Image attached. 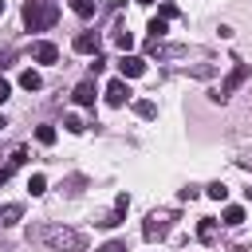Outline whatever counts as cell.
<instances>
[{
    "mask_svg": "<svg viewBox=\"0 0 252 252\" xmlns=\"http://www.w3.org/2000/svg\"><path fill=\"white\" fill-rule=\"evenodd\" d=\"M55 20H59V8L51 0H28L24 4V28L28 32H47Z\"/></svg>",
    "mask_w": 252,
    "mask_h": 252,
    "instance_id": "6da1fadb",
    "label": "cell"
},
{
    "mask_svg": "<svg viewBox=\"0 0 252 252\" xmlns=\"http://www.w3.org/2000/svg\"><path fill=\"white\" fill-rule=\"evenodd\" d=\"M43 240H47L51 248H59V252H79V248H83V236H79L75 228H47Z\"/></svg>",
    "mask_w": 252,
    "mask_h": 252,
    "instance_id": "7a4b0ae2",
    "label": "cell"
},
{
    "mask_svg": "<svg viewBox=\"0 0 252 252\" xmlns=\"http://www.w3.org/2000/svg\"><path fill=\"white\" fill-rule=\"evenodd\" d=\"M169 224H173L169 213H150L146 224H142V236H146V240H161V236L169 232Z\"/></svg>",
    "mask_w": 252,
    "mask_h": 252,
    "instance_id": "3957f363",
    "label": "cell"
},
{
    "mask_svg": "<svg viewBox=\"0 0 252 252\" xmlns=\"http://www.w3.org/2000/svg\"><path fill=\"white\" fill-rule=\"evenodd\" d=\"M244 79H248V67H244V63H236V67H232V75H228V79H224V83L213 91V102H224V98H228V94H232V91H236Z\"/></svg>",
    "mask_w": 252,
    "mask_h": 252,
    "instance_id": "277c9868",
    "label": "cell"
},
{
    "mask_svg": "<svg viewBox=\"0 0 252 252\" xmlns=\"http://www.w3.org/2000/svg\"><path fill=\"white\" fill-rule=\"evenodd\" d=\"M102 94H106L110 106H126V102H130V87H126V79H110Z\"/></svg>",
    "mask_w": 252,
    "mask_h": 252,
    "instance_id": "5b68a950",
    "label": "cell"
},
{
    "mask_svg": "<svg viewBox=\"0 0 252 252\" xmlns=\"http://www.w3.org/2000/svg\"><path fill=\"white\" fill-rule=\"evenodd\" d=\"M118 71H122V79H138V75H146V59L142 55H122Z\"/></svg>",
    "mask_w": 252,
    "mask_h": 252,
    "instance_id": "8992f818",
    "label": "cell"
},
{
    "mask_svg": "<svg viewBox=\"0 0 252 252\" xmlns=\"http://www.w3.org/2000/svg\"><path fill=\"white\" fill-rule=\"evenodd\" d=\"M71 47H75L79 55H98V35H94V32H79Z\"/></svg>",
    "mask_w": 252,
    "mask_h": 252,
    "instance_id": "52a82bcc",
    "label": "cell"
},
{
    "mask_svg": "<svg viewBox=\"0 0 252 252\" xmlns=\"http://www.w3.org/2000/svg\"><path fill=\"white\" fill-rule=\"evenodd\" d=\"M32 59H35V63H55V59H59V47L47 43V39H39V43H32Z\"/></svg>",
    "mask_w": 252,
    "mask_h": 252,
    "instance_id": "ba28073f",
    "label": "cell"
},
{
    "mask_svg": "<svg viewBox=\"0 0 252 252\" xmlns=\"http://www.w3.org/2000/svg\"><path fill=\"white\" fill-rule=\"evenodd\" d=\"M94 94H98V91H94V79H83V83L71 91V98H75L79 106H94Z\"/></svg>",
    "mask_w": 252,
    "mask_h": 252,
    "instance_id": "9c48e42d",
    "label": "cell"
},
{
    "mask_svg": "<svg viewBox=\"0 0 252 252\" xmlns=\"http://www.w3.org/2000/svg\"><path fill=\"white\" fill-rule=\"evenodd\" d=\"M24 161H28V150H24V146H16V150H12V158H8V165H0V185H4V181L12 177V169H20Z\"/></svg>",
    "mask_w": 252,
    "mask_h": 252,
    "instance_id": "30bf717a",
    "label": "cell"
},
{
    "mask_svg": "<svg viewBox=\"0 0 252 252\" xmlns=\"http://www.w3.org/2000/svg\"><path fill=\"white\" fill-rule=\"evenodd\" d=\"M220 224H228V228L244 224V209H240V205H224V213H220Z\"/></svg>",
    "mask_w": 252,
    "mask_h": 252,
    "instance_id": "8fae6325",
    "label": "cell"
},
{
    "mask_svg": "<svg viewBox=\"0 0 252 252\" xmlns=\"http://www.w3.org/2000/svg\"><path fill=\"white\" fill-rule=\"evenodd\" d=\"M197 236L209 244V240H217V220L213 217H201V224H197Z\"/></svg>",
    "mask_w": 252,
    "mask_h": 252,
    "instance_id": "7c38bea8",
    "label": "cell"
},
{
    "mask_svg": "<svg viewBox=\"0 0 252 252\" xmlns=\"http://www.w3.org/2000/svg\"><path fill=\"white\" fill-rule=\"evenodd\" d=\"M20 217H24V205H4V209H0V224H4V228L16 224Z\"/></svg>",
    "mask_w": 252,
    "mask_h": 252,
    "instance_id": "4fadbf2b",
    "label": "cell"
},
{
    "mask_svg": "<svg viewBox=\"0 0 252 252\" xmlns=\"http://www.w3.org/2000/svg\"><path fill=\"white\" fill-rule=\"evenodd\" d=\"M20 87H24V91H39V87H43V79H39V71H32V67H28V71L20 75Z\"/></svg>",
    "mask_w": 252,
    "mask_h": 252,
    "instance_id": "5bb4252c",
    "label": "cell"
},
{
    "mask_svg": "<svg viewBox=\"0 0 252 252\" xmlns=\"http://www.w3.org/2000/svg\"><path fill=\"white\" fill-rule=\"evenodd\" d=\"M71 8H75V16H83V20H91V16L98 12V0H75Z\"/></svg>",
    "mask_w": 252,
    "mask_h": 252,
    "instance_id": "9a60e30c",
    "label": "cell"
},
{
    "mask_svg": "<svg viewBox=\"0 0 252 252\" xmlns=\"http://www.w3.org/2000/svg\"><path fill=\"white\" fill-rule=\"evenodd\" d=\"M114 43H118L122 51H130V47H134V32H126V28L118 24V28H114Z\"/></svg>",
    "mask_w": 252,
    "mask_h": 252,
    "instance_id": "2e32d148",
    "label": "cell"
},
{
    "mask_svg": "<svg viewBox=\"0 0 252 252\" xmlns=\"http://www.w3.org/2000/svg\"><path fill=\"white\" fill-rule=\"evenodd\" d=\"M146 32H150V39H154V43H158V39H161V35H165V20H161V16H154V20H150V28H146Z\"/></svg>",
    "mask_w": 252,
    "mask_h": 252,
    "instance_id": "e0dca14e",
    "label": "cell"
},
{
    "mask_svg": "<svg viewBox=\"0 0 252 252\" xmlns=\"http://www.w3.org/2000/svg\"><path fill=\"white\" fill-rule=\"evenodd\" d=\"M134 110H138V118H158V106H154L150 98H142V102H134Z\"/></svg>",
    "mask_w": 252,
    "mask_h": 252,
    "instance_id": "ac0fdd59",
    "label": "cell"
},
{
    "mask_svg": "<svg viewBox=\"0 0 252 252\" xmlns=\"http://www.w3.org/2000/svg\"><path fill=\"white\" fill-rule=\"evenodd\" d=\"M35 142L39 146H51L55 142V126H35Z\"/></svg>",
    "mask_w": 252,
    "mask_h": 252,
    "instance_id": "d6986e66",
    "label": "cell"
},
{
    "mask_svg": "<svg viewBox=\"0 0 252 252\" xmlns=\"http://www.w3.org/2000/svg\"><path fill=\"white\" fill-rule=\"evenodd\" d=\"M28 189H32V197H39V193L47 189V177H43V173H32V177H28Z\"/></svg>",
    "mask_w": 252,
    "mask_h": 252,
    "instance_id": "ffe728a7",
    "label": "cell"
},
{
    "mask_svg": "<svg viewBox=\"0 0 252 252\" xmlns=\"http://www.w3.org/2000/svg\"><path fill=\"white\" fill-rule=\"evenodd\" d=\"M63 126H67L71 134H83V118H79V114H67V118H63Z\"/></svg>",
    "mask_w": 252,
    "mask_h": 252,
    "instance_id": "44dd1931",
    "label": "cell"
},
{
    "mask_svg": "<svg viewBox=\"0 0 252 252\" xmlns=\"http://www.w3.org/2000/svg\"><path fill=\"white\" fill-rule=\"evenodd\" d=\"M205 193H209V197H213V201H224V197H228V189H224V185H220V181H213V185H209V189H205Z\"/></svg>",
    "mask_w": 252,
    "mask_h": 252,
    "instance_id": "7402d4cb",
    "label": "cell"
},
{
    "mask_svg": "<svg viewBox=\"0 0 252 252\" xmlns=\"http://www.w3.org/2000/svg\"><path fill=\"white\" fill-rule=\"evenodd\" d=\"M98 252H126V244H122V240H106Z\"/></svg>",
    "mask_w": 252,
    "mask_h": 252,
    "instance_id": "603a6c76",
    "label": "cell"
},
{
    "mask_svg": "<svg viewBox=\"0 0 252 252\" xmlns=\"http://www.w3.org/2000/svg\"><path fill=\"white\" fill-rule=\"evenodd\" d=\"M158 16H161V20H173V16H177V8H173V4H161V8H158Z\"/></svg>",
    "mask_w": 252,
    "mask_h": 252,
    "instance_id": "cb8c5ba5",
    "label": "cell"
},
{
    "mask_svg": "<svg viewBox=\"0 0 252 252\" xmlns=\"http://www.w3.org/2000/svg\"><path fill=\"white\" fill-rule=\"evenodd\" d=\"M8 98H12V83H8V79H0V102H8Z\"/></svg>",
    "mask_w": 252,
    "mask_h": 252,
    "instance_id": "d4e9b609",
    "label": "cell"
},
{
    "mask_svg": "<svg viewBox=\"0 0 252 252\" xmlns=\"http://www.w3.org/2000/svg\"><path fill=\"white\" fill-rule=\"evenodd\" d=\"M4 126H8V122H4V114H0V130H4Z\"/></svg>",
    "mask_w": 252,
    "mask_h": 252,
    "instance_id": "484cf974",
    "label": "cell"
},
{
    "mask_svg": "<svg viewBox=\"0 0 252 252\" xmlns=\"http://www.w3.org/2000/svg\"><path fill=\"white\" fill-rule=\"evenodd\" d=\"M248 209H252V189H248Z\"/></svg>",
    "mask_w": 252,
    "mask_h": 252,
    "instance_id": "4316f807",
    "label": "cell"
},
{
    "mask_svg": "<svg viewBox=\"0 0 252 252\" xmlns=\"http://www.w3.org/2000/svg\"><path fill=\"white\" fill-rule=\"evenodd\" d=\"M138 4H154V0H138Z\"/></svg>",
    "mask_w": 252,
    "mask_h": 252,
    "instance_id": "83f0119b",
    "label": "cell"
}]
</instances>
